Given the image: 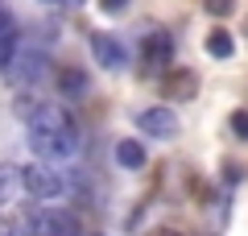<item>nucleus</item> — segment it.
Instances as JSON below:
<instances>
[{"label": "nucleus", "instance_id": "11", "mask_svg": "<svg viewBox=\"0 0 248 236\" xmlns=\"http://www.w3.org/2000/svg\"><path fill=\"white\" fill-rule=\"evenodd\" d=\"M21 50V29H17V17L9 9H0V70L13 62V54Z\"/></svg>", "mask_w": 248, "mask_h": 236}, {"label": "nucleus", "instance_id": "18", "mask_svg": "<svg viewBox=\"0 0 248 236\" xmlns=\"http://www.w3.org/2000/svg\"><path fill=\"white\" fill-rule=\"evenodd\" d=\"M223 178H228V183H240L244 174H240V166H236V162H223Z\"/></svg>", "mask_w": 248, "mask_h": 236}, {"label": "nucleus", "instance_id": "8", "mask_svg": "<svg viewBox=\"0 0 248 236\" xmlns=\"http://www.w3.org/2000/svg\"><path fill=\"white\" fill-rule=\"evenodd\" d=\"M91 58L104 70H124L128 67V50H124V42L112 37V34H91Z\"/></svg>", "mask_w": 248, "mask_h": 236}, {"label": "nucleus", "instance_id": "17", "mask_svg": "<svg viewBox=\"0 0 248 236\" xmlns=\"http://www.w3.org/2000/svg\"><path fill=\"white\" fill-rule=\"evenodd\" d=\"M133 4V0H99V13H108V17H116V13H124Z\"/></svg>", "mask_w": 248, "mask_h": 236}, {"label": "nucleus", "instance_id": "9", "mask_svg": "<svg viewBox=\"0 0 248 236\" xmlns=\"http://www.w3.org/2000/svg\"><path fill=\"white\" fill-rule=\"evenodd\" d=\"M161 96L166 100H195L199 96V70L190 67H178L161 75Z\"/></svg>", "mask_w": 248, "mask_h": 236}, {"label": "nucleus", "instance_id": "6", "mask_svg": "<svg viewBox=\"0 0 248 236\" xmlns=\"http://www.w3.org/2000/svg\"><path fill=\"white\" fill-rule=\"evenodd\" d=\"M29 129H54V133H75V116L66 104H54V100H37L33 112H29Z\"/></svg>", "mask_w": 248, "mask_h": 236}, {"label": "nucleus", "instance_id": "14", "mask_svg": "<svg viewBox=\"0 0 248 236\" xmlns=\"http://www.w3.org/2000/svg\"><path fill=\"white\" fill-rule=\"evenodd\" d=\"M232 50H236V42H232L228 29H211L207 34V54L211 58H232Z\"/></svg>", "mask_w": 248, "mask_h": 236}, {"label": "nucleus", "instance_id": "19", "mask_svg": "<svg viewBox=\"0 0 248 236\" xmlns=\"http://www.w3.org/2000/svg\"><path fill=\"white\" fill-rule=\"evenodd\" d=\"M0 236H21V228L13 224V219H4V216H0Z\"/></svg>", "mask_w": 248, "mask_h": 236}, {"label": "nucleus", "instance_id": "7", "mask_svg": "<svg viewBox=\"0 0 248 236\" xmlns=\"http://www.w3.org/2000/svg\"><path fill=\"white\" fill-rule=\"evenodd\" d=\"M137 124H141V133H145V137H153V141H174L182 120H178L174 108L157 104V108H145V112L137 116Z\"/></svg>", "mask_w": 248, "mask_h": 236}, {"label": "nucleus", "instance_id": "12", "mask_svg": "<svg viewBox=\"0 0 248 236\" xmlns=\"http://www.w3.org/2000/svg\"><path fill=\"white\" fill-rule=\"evenodd\" d=\"M17 195H25V170L13 162H0V207H9Z\"/></svg>", "mask_w": 248, "mask_h": 236}, {"label": "nucleus", "instance_id": "2", "mask_svg": "<svg viewBox=\"0 0 248 236\" xmlns=\"http://www.w3.org/2000/svg\"><path fill=\"white\" fill-rule=\"evenodd\" d=\"M170 62H174V37L166 29H149L141 42V62H137V75L153 79V75H166Z\"/></svg>", "mask_w": 248, "mask_h": 236}, {"label": "nucleus", "instance_id": "20", "mask_svg": "<svg viewBox=\"0 0 248 236\" xmlns=\"http://www.w3.org/2000/svg\"><path fill=\"white\" fill-rule=\"evenodd\" d=\"M149 236H182V232H178V228H153Z\"/></svg>", "mask_w": 248, "mask_h": 236}, {"label": "nucleus", "instance_id": "15", "mask_svg": "<svg viewBox=\"0 0 248 236\" xmlns=\"http://www.w3.org/2000/svg\"><path fill=\"white\" fill-rule=\"evenodd\" d=\"M232 137H240V141H248V112L244 108H236V112H232Z\"/></svg>", "mask_w": 248, "mask_h": 236}, {"label": "nucleus", "instance_id": "16", "mask_svg": "<svg viewBox=\"0 0 248 236\" xmlns=\"http://www.w3.org/2000/svg\"><path fill=\"white\" fill-rule=\"evenodd\" d=\"M203 9L211 13V17H232V13H236V0H203Z\"/></svg>", "mask_w": 248, "mask_h": 236}, {"label": "nucleus", "instance_id": "3", "mask_svg": "<svg viewBox=\"0 0 248 236\" xmlns=\"http://www.w3.org/2000/svg\"><path fill=\"white\" fill-rule=\"evenodd\" d=\"M25 232L29 236H83V228H79V216H75V211L46 207L42 203V207L25 219Z\"/></svg>", "mask_w": 248, "mask_h": 236}, {"label": "nucleus", "instance_id": "10", "mask_svg": "<svg viewBox=\"0 0 248 236\" xmlns=\"http://www.w3.org/2000/svg\"><path fill=\"white\" fill-rule=\"evenodd\" d=\"M54 87H58L62 100H87V91H91V75H87L83 67H62L58 79H54Z\"/></svg>", "mask_w": 248, "mask_h": 236}, {"label": "nucleus", "instance_id": "4", "mask_svg": "<svg viewBox=\"0 0 248 236\" xmlns=\"http://www.w3.org/2000/svg\"><path fill=\"white\" fill-rule=\"evenodd\" d=\"M25 195L37 203H54L66 195V178L54 170V162H33L25 166Z\"/></svg>", "mask_w": 248, "mask_h": 236}, {"label": "nucleus", "instance_id": "13", "mask_svg": "<svg viewBox=\"0 0 248 236\" xmlns=\"http://www.w3.org/2000/svg\"><path fill=\"white\" fill-rule=\"evenodd\" d=\"M145 162H149V153H145V145H141L137 137L116 141V166H124V170H145Z\"/></svg>", "mask_w": 248, "mask_h": 236}, {"label": "nucleus", "instance_id": "21", "mask_svg": "<svg viewBox=\"0 0 248 236\" xmlns=\"http://www.w3.org/2000/svg\"><path fill=\"white\" fill-rule=\"evenodd\" d=\"M62 4H83V0H62Z\"/></svg>", "mask_w": 248, "mask_h": 236}, {"label": "nucleus", "instance_id": "5", "mask_svg": "<svg viewBox=\"0 0 248 236\" xmlns=\"http://www.w3.org/2000/svg\"><path fill=\"white\" fill-rule=\"evenodd\" d=\"M29 149L42 162H66L79 149V133H54V129H29Z\"/></svg>", "mask_w": 248, "mask_h": 236}, {"label": "nucleus", "instance_id": "1", "mask_svg": "<svg viewBox=\"0 0 248 236\" xmlns=\"http://www.w3.org/2000/svg\"><path fill=\"white\" fill-rule=\"evenodd\" d=\"M46 67H50V58H46L37 46H21V50L13 54V62L4 67V79H9L17 91H29V87H37L46 79Z\"/></svg>", "mask_w": 248, "mask_h": 236}]
</instances>
